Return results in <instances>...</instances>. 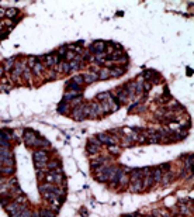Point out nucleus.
I'll list each match as a JSON object with an SVG mask.
<instances>
[{"label":"nucleus","mask_w":194,"mask_h":217,"mask_svg":"<svg viewBox=\"0 0 194 217\" xmlns=\"http://www.w3.org/2000/svg\"><path fill=\"white\" fill-rule=\"evenodd\" d=\"M6 210L10 213V216H13V214L17 213V212H21L18 203H9V205H6Z\"/></svg>","instance_id":"8"},{"label":"nucleus","mask_w":194,"mask_h":217,"mask_svg":"<svg viewBox=\"0 0 194 217\" xmlns=\"http://www.w3.org/2000/svg\"><path fill=\"white\" fill-rule=\"evenodd\" d=\"M44 179L47 180V183H54V174L52 172H47Z\"/></svg>","instance_id":"28"},{"label":"nucleus","mask_w":194,"mask_h":217,"mask_svg":"<svg viewBox=\"0 0 194 217\" xmlns=\"http://www.w3.org/2000/svg\"><path fill=\"white\" fill-rule=\"evenodd\" d=\"M1 172L4 175H13V172H14V166H3L1 168Z\"/></svg>","instance_id":"26"},{"label":"nucleus","mask_w":194,"mask_h":217,"mask_svg":"<svg viewBox=\"0 0 194 217\" xmlns=\"http://www.w3.org/2000/svg\"><path fill=\"white\" fill-rule=\"evenodd\" d=\"M3 165H4V166H14V158L11 157V158H7V159H4V161H3Z\"/></svg>","instance_id":"30"},{"label":"nucleus","mask_w":194,"mask_h":217,"mask_svg":"<svg viewBox=\"0 0 194 217\" xmlns=\"http://www.w3.org/2000/svg\"><path fill=\"white\" fill-rule=\"evenodd\" d=\"M125 71L123 68H118V66H115V68H111L110 69V78H118V76L124 75Z\"/></svg>","instance_id":"10"},{"label":"nucleus","mask_w":194,"mask_h":217,"mask_svg":"<svg viewBox=\"0 0 194 217\" xmlns=\"http://www.w3.org/2000/svg\"><path fill=\"white\" fill-rule=\"evenodd\" d=\"M18 14V10L17 9H9V10H6V17H9V18H13V17H16Z\"/></svg>","instance_id":"21"},{"label":"nucleus","mask_w":194,"mask_h":217,"mask_svg":"<svg viewBox=\"0 0 194 217\" xmlns=\"http://www.w3.org/2000/svg\"><path fill=\"white\" fill-rule=\"evenodd\" d=\"M26 202H27V196H26V195H20L18 197H17L16 203H18V205H20V203H26Z\"/></svg>","instance_id":"37"},{"label":"nucleus","mask_w":194,"mask_h":217,"mask_svg":"<svg viewBox=\"0 0 194 217\" xmlns=\"http://www.w3.org/2000/svg\"><path fill=\"white\" fill-rule=\"evenodd\" d=\"M23 76H24V79H26V81H30V78H31V69H30V68H24V71H23Z\"/></svg>","instance_id":"29"},{"label":"nucleus","mask_w":194,"mask_h":217,"mask_svg":"<svg viewBox=\"0 0 194 217\" xmlns=\"http://www.w3.org/2000/svg\"><path fill=\"white\" fill-rule=\"evenodd\" d=\"M37 64V58H34V56H30L28 58V65H30V68H32V66Z\"/></svg>","instance_id":"38"},{"label":"nucleus","mask_w":194,"mask_h":217,"mask_svg":"<svg viewBox=\"0 0 194 217\" xmlns=\"http://www.w3.org/2000/svg\"><path fill=\"white\" fill-rule=\"evenodd\" d=\"M24 141L28 147H37V141H38V137L32 133L31 130H28L24 133Z\"/></svg>","instance_id":"3"},{"label":"nucleus","mask_w":194,"mask_h":217,"mask_svg":"<svg viewBox=\"0 0 194 217\" xmlns=\"http://www.w3.org/2000/svg\"><path fill=\"white\" fill-rule=\"evenodd\" d=\"M98 79V75H97L96 72H89V73H85L83 75V82L85 83H93V82H96Z\"/></svg>","instance_id":"7"},{"label":"nucleus","mask_w":194,"mask_h":217,"mask_svg":"<svg viewBox=\"0 0 194 217\" xmlns=\"http://www.w3.org/2000/svg\"><path fill=\"white\" fill-rule=\"evenodd\" d=\"M111 98L110 96V93H100V95H97V100H108V99Z\"/></svg>","instance_id":"31"},{"label":"nucleus","mask_w":194,"mask_h":217,"mask_svg":"<svg viewBox=\"0 0 194 217\" xmlns=\"http://www.w3.org/2000/svg\"><path fill=\"white\" fill-rule=\"evenodd\" d=\"M68 110H69V104L66 103H63V106H59V108H58L59 113H68Z\"/></svg>","instance_id":"35"},{"label":"nucleus","mask_w":194,"mask_h":217,"mask_svg":"<svg viewBox=\"0 0 194 217\" xmlns=\"http://www.w3.org/2000/svg\"><path fill=\"white\" fill-rule=\"evenodd\" d=\"M56 168H59V161L58 159H54V161L47 163V169H49V171H54Z\"/></svg>","instance_id":"16"},{"label":"nucleus","mask_w":194,"mask_h":217,"mask_svg":"<svg viewBox=\"0 0 194 217\" xmlns=\"http://www.w3.org/2000/svg\"><path fill=\"white\" fill-rule=\"evenodd\" d=\"M129 179H131V182H135V180L142 179V171H141V169H134V171L131 172Z\"/></svg>","instance_id":"12"},{"label":"nucleus","mask_w":194,"mask_h":217,"mask_svg":"<svg viewBox=\"0 0 194 217\" xmlns=\"http://www.w3.org/2000/svg\"><path fill=\"white\" fill-rule=\"evenodd\" d=\"M14 58H10V59H7V62L4 64V69L6 71H10L11 68H14Z\"/></svg>","instance_id":"24"},{"label":"nucleus","mask_w":194,"mask_h":217,"mask_svg":"<svg viewBox=\"0 0 194 217\" xmlns=\"http://www.w3.org/2000/svg\"><path fill=\"white\" fill-rule=\"evenodd\" d=\"M58 71L59 72H69V64L68 62H61V64H58Z\"/></svg>","instance_id":"18"},{"label":"nucleus","mask_w":194,"mask_h":217,"mask_svg":"<svg viewBox=\"0 0 194 217\" xmlns=\"http://www.w3.org/2000/svg\"><path fill=\"white\" fill-rule=\"evenodd\" d=\"M173 179V174H172V171H167V172H163V175H162V179L160 182L163 185H167V183H170Z\"/></svg>","instance_id":"11"},{"label":"nucleus","mask_w":194,"mask_h":217,"mask_svg":"<svg viewBox=\"0 0 194 217\" xmlns=\"http://www.w3.org/2000/svg\"><path fill=\"white\" fill-rule=\"evenodd\" d=\"M0 176H1V174H0Z\"/></svg>","instance_id":"44"},{"label":"nucleus","mask_w":194,"mask_h":217,"mask_svg":"<svg viewBox=\"0 0 194 217\" xmlns=\"http://www.w3.org/2000/svg\"><path fill=\"white\" fill-rule=\"evenodd\" d=\"M98 78H100V79H107V78H110V69H108V68H103V69H100Z\"/></svg>","instance_id":"17"},{"label":"nucleus","mask_w":194,"mask_h":217,"mask_svg":"<svg viewBox=\"0 0 194 217\" xmlns=\"http://www.w3.org/2000/svg\"><path fill=\"white\" fill-rule=\"evenodd\" d=\"M13 89V85L11 83H1L0 85V92H9Z\"/></svg>","instance_id":"25"},{"label":"nucleus","mask_w":194,"mask_h":217,"mask_svg":"<svg viewBox=\"0 0 194 217\" xmlns=\"http://www.w3.org/2000/svg\"><path fill=\"white\" fill-rule=\"evenodd\" d=\"M162 175H163V172H162L160 168L153 169V171H152V179H153V182H160Z\"/></svg>","instance_id":"13"},{"label":"nucleus","mask_w":194,"mask_h":217,"mask_svg":"<svg viewBox=\"0 0 194 217\" xmlns=\"http://www.w3.org/2000/svg\"><path fill=\"white\" fill-rule=\"evenodd\" d=\"M52 188H54V185L52 183H42L39 185V192H49V190H52Z\"/></svg>","instance_id":"19"},{"label":"nucleus","mask_w":194,"mask_h":217,"mask_svg":"<svg viewBox=\"0 0 194 217\" xmlns=\"http://www.w3.org/2000/svg\"><path fill=\"white\" fill-rule=\"evenodd\" d=\"M70 82H73V83H76V85H79V86H80L82 83H85V82H83V75H76V76H73Z\"/></svg>","instance_id":"22"},{"label":"nucleus","mask_w":194,"mask_h":217,"mask_svg":"<svg viewBox=\"0 0 194 217\" xmlns=\"http://www.w3.org/2000/svg\"><path fill=\"white\" fill-rule=\"evenodd\" d=\"M6 16V10L4 9H0V18H1V17H4Z\"/></svg>","instance_id":"40"},{"label":"nucleus","mask_w":194,"mask_h":217,"mask_svg":"<svg viewBox=\"0 0 194 217\" xmlns=\"http://www.w3.org/2000/svg\"><path fill=\"white\" fill-rule=\"evenodd\" d=\"M144 89H145V90H149V89H151V82H145V86H144Z\"/></svg>","instance_id":"39"},{"label":"nucleus","mask_w":194,"mask_h":217,"mask_svg":"<svg viewBox=\"0 0 194 217\" xmlns=\"http://www.w3.org/2000/svg\"><path fill=\"white\" fill-rule=\"evenodd\" d=\"M44 62L48 68H52V66L61 64V58L59 56H52V55H45L44 56Z\"/></svg>","instance_id":"5"},{"label":"nucleus","mask_w":194,"mask_h":217,"mask_svg":"<svg viewBox=\"0 0 194 217\" xmlns=\"http://www.w3.org/2000/svg\"><path fill=\"white\" fill-rule=\"evenodd\" d=\"M144 189V186H142V180H135V182H132V183L129 185V190L131 192H134V193H136V192H141V190Z\"/></svg>","instance_id":"9"},{"label":"nucleus","mask_w":194,"mask_h":217,"mask_svg":"<svg viewBox=\"0 0 194 217\" xmlns=\"http://www.w3.org/2000/svg\"><path fill=\"white\" fill-rule=\"evenodd\" d=\"M145 217H155V216H145Z\"/></svg>","instance_id":"43"},{"label":"nucleus","mask_w":194,"mask_h":217,"mask_svg":"<svg viewBox=\"0 0 194 217\" xmlns=\"http://www.w3.org/2000/svg\"><path fill=\"white\" fill-rule=\"evenodd\" d=\"M108 151L111 152V154H114V155H118L120 154V148L117 145H110V150Z\"/></svg>","instance_id":"33"},{"label":"nucleus","mask_w":194,"mask_h":217,"mask_svg":"<svg viewBox=\"0 0 194 217\" xmlns=\"http://www.w3.org/2000/svg\"><path fill=\"white\" fill-rule=\"evenodd\" d=\"M104 49H106V44L103 43V41H97V43H94L90 47V51L96 52V54H101V52H104Z\"/></svg>","instance_id":"6"},{"label":"nucleus","mask_w":194,"mask_h":217,"mask_svg":"<svg viewBox=\"0 0 194 217\" xmlns=\"http://www.w3.org/2000/svg\"><path fill=\"white\" fill-rule=\"evenodd\" d=\"M97 138H98V141L101 142V144H107L108 147L115 145V144L118 142V138H117V137H113V136H110V134H106V133L100 134Z\"/></svg>","instance_id":"1"},{"label":"nucleus","mask_w":194,"mask_h":217,"mask_svg":"<svg viewBox=\"0 0 194 217\" xmlns=\"http://www.w3.org/2000/svg\"><path fill=\"white\" fill-rule=\"evenodd\" d=\"M79 95H80L79 92H75V90H69V92H66V93H65L63 99H65V100H73V99L77 98Z\"/></svg>","instance_id":"15"},{"label":"nucleus","mask_w":194,"mask_h":217,"mask_svg":"<svg viewBox=\"0 0 194 217\" xmlns=\"http://www.w3.org/2000/svg\"><path fill=\"white\" fill-rule=\"evenodd\" d=\"M83 106H85V103H80L77 104V106H75V108H73V111H72V117L76 120V121H82V120H85V114H83Z\"/></svg>","instance_id":"4"},{"label":"nucleus","mask_w":194,"mask_h":217,"mask_svg":"<svg viewBox=\"0 0 194 217\" xmlns=\"http://www.w3.org/2000/svg\"><path fill=\"white\" fill-rule=\"evenodd\" d=\"M58 54H59V55H65V54H66V49H65V48L59 49V51H58Z\"/></svg>","instance_id":"41"},{"label":"nucleus","mask_w":194,"mask_h":217,"mask_svg":"<svg viewBox=\"0 0 194 217\" xmlns=\"http://www.w3.org/2000/svg\"><path fill=\"white\" fill-rule=\"evenodd\" d=\"M80 68V64H77L76 61H70L69 62V69L70 71H76V69H79Z\"/></svg>","instance_id":"27"},{"label":"nucleus","mask_w":194,"mask_h":217,"mask_svg":"<svg viewBox=\"0 0 194 217\" xmlns=\"http://www.w3.org/2000/svg\"><path fill=\"white\" fill-rule=\"evenodd\" d=\"M191 165H193V157L190 155V157L187 158V162H186V169H187V171H191Z\"/></svg>","instance_id":"36"},{"label":"nucleus","mask_w":194,"mask_h":217,"mask_svg":"<svg viewBox=\"0 0 194 217\" xmlns=\"http://www.w3.org/2000/svg\"><path fill=\"white\" fill-rule=\"evenodd\" d=\"M89 142H90V144H93V145H97L98 148L101 147V142L98 141V138H97V137H90V140H89Z\"/></svg>","instance_id":"32"},{"label":"nucleus","mask_w":194,"mask_h":217,"mask_svg":"<svg viewBox=\"0 0 194 217\" xmlns=\"http://www.w3.org/2000/svg\"><path fill=\"white\" fill-rule=\"evenodd\" d=\"M152 183H153V179H152V175H149V176H146L145 180L142 182V186H144V188H149V186H152Z\"/></svg>","instance_id":"23"},{"label":"nucleus","mask_w":194,"mask_h":217,"mask_svg":"<svg viewBox=\"0 0 194 217\" xmlns=\"http://www.w3.org/2000/svg\"><path fill=\"white\" fill-rule=\"evenodd\" d=\"M75 52H72V51H68V52H66V54H65V58H66V59L68 61H73L75 59Z\"/></svg>","instance_id":"34"},{"label":"nucleus","mask_w":194,"mask_h":217,"mask_svg":"<svg viewBox=\"0 0 194 217\" xmlns=\"http://www.w3.org/2000/svg\"><path fill=\"white\" fill-rule=\"evenodd\" d=\"M98 151H100V148H98V147L93 145V144L89 142V145H87V152H89V154H97Z\"/></svg>","instance_id":"20"},{"label":"nucleus","mask_w":194,"mask_h":217,"mask_svg":"<svg viewBox=\"0 0 194 217\" xmlns=\"http://www.w3.org/2000/svg\"><path fill=\"white\" fill-rule=\"evenodd\" d=\"M42 69H44V66L41 62H37L35 65L32 66V72H34V75L35 76H39L41 73H42Z\"/></svg>","instance_id":"14"},{"label":"nucleus","mask_w":194,"mask_h":217,"mask_svg":"<svg viewBox=\"0 0 194 217\" xmlns=\"http://www.w3.org/2000/svg\"><path fill=\"white\" fill-rule=\"evenodd\" d=\"M24 62H16V65L13 68V72H11V79L13 81H17V79H20V76L23 75V71H24Z\"/></svg>","instance_id":"2"},{"label":"nucleus","mask_w":194,"mask_h":217,"mask_svg":"<svg viewBox=\"0 0 194 217\" xmlns=\"http://www.w3.org/2000/svg\"><path fill=\"white\" fill-rule=\"evenodd\" d=\"M3 71H4V69H1V68H0V78H1V75H3Z\"/></svg>","instance_id":"42"}]
</instances>
